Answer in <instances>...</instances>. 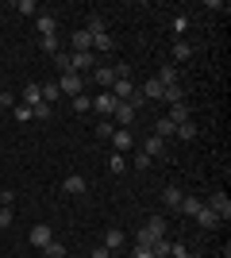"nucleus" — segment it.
<instances>
[{
    "label": "nucleus",
    "instance_id": "obj_8",
    "mask_svg": "<svg viewBox=\"0 0 231 258\" xmlns=\"http://www.w3.org/2000/svg\"><path fill=\"white\" fill-rule=\"evenodd\" d=\"M193 220H197V224H200V227H204V231H216V227H220V224H223L220 216L212 212V208H204V205H200V212H197V216H193Z\"/></svg>",
    "mask_w": 231,
    "mask_h": 258
},
{
    "label": "nucleus",
    "instance_id": "obj_6",
    "mask_svg": "<svg viewBox=\"0 0 231 258\" xmlns=\"http://www.w3.org/2000/svg\"><path fill=\"white\" fill-rule=\"evenodd\" d=\"M69 70H97V54L93 50H85V54H69Z\"/></svg>",
    "mask_w": 231,
    "mask_h": 258
},
{
    "label": "nucleus",
    "instance_id": "obj_30",
    "mask_svg": "<svg viewBox=\"0 0 231 258\" xmlns=\"http://www.w3.org/2000/svg\"><path fill=\"white\" fill-rule=\"evenodd\" d=\"M69 104H73V112H89V108H93V100H89L85 93H77V97L69 100Z\"/></svg>",
    "mask_w": 231,
    "mask_h": 258
},
{
    "label": "nucleus",
    "instance_id": "obj_35",
    "mask_svg": "<svg viewBox=\"0 0 231 258\" xmlns=\"http://www.w3.org/2000/svg\"><path fill=\"white\" fill-rule=\"evenodd\" d=\"M16 12H23V16H35L39 8H35V0H20V4H16Z\"/></svg>",
    "mask_w": 231,
    "mask_h": 258
},
{
    "label": "nucleus",
    "instance_id": "obj_36",
    "mask_svg": "<svg viewBox=\"0 0 231 258\" xmlns=\"http://www.w3.org/2000/svg\"><path fill=\"white\" fill-rule=\"evenodd\" d=\"M54 62H58V70H62V74H73V70H69V54H54Z\"/></svg>",
    "mask_w": 231,
    "mask_h": 258
},
{
    "label": "nucleus",
    "instance_id": "obj_45",
    "mask_svg": "<svg viewBox=\"0 0 231 258\" xmlns=\"http://www.w3.org/2000/svg\"><path fill=\"white\" fill-rule=\"evenodd\" d=\"M0 112H4V108H0Z\"/></svg>",
    "mask_w": 231,
    "mask_h": 258
},
{
    "label": "nucleus",
    "instance_id": "obj_32",
    "mask_svg": "<svg viewBox=\"0 0 231 258\" xmlns=\"http://www.w3.org/2000/svg\"><path fill=\"white\" fill-rule=\"evenodd\" d=\"M39 46H43L46 54H58V35H46V39H39Z\"/></svg>",
    "mask_w": 231,
    "mask_h": 258
},
{
    "label": "nucleus",
    "instance_id": "obj_2",
    "mask_svg": "<svg viewBox=\"0 0 231 258\" xmlns=\"http://www.w3.org/2000/svg\"><path fill=\"white\" fill-rule=\"evenodd\" d=\"M58 93L73 100L77 93H81V74H62V77H58Z\"/></svg>",
    "mask_w": 231,
    "mask_h": 258
},
{
    "label": "nucleus",
    "instance_id": "obj_4",
    "mask_svg": "<svg viewBox=\"0 0 231 258\" xmlns=\"http://www.w3.org/2000/svg\"><path fill=\"white\" fill-rule=\"evenodd\" d=\"M112 151H116V154L131 151V127H116V131H112Z\"/></svg>",
    "mask_w": 231,
    "mask_h": 258
},
{
    "label": "nucleus",
    "instance_id": "obj_20",
    "mask_svg": "<svg viewBox=\"0 0 231 258\" xmlns=\"http://www.w3.org/2000/svg\"><path fill=\"white\" fill-rule=\"evenodd\" d=\"M154 81H158V85H177V70H174V66H162Z\"/></svg>",
    "mask_w": 231,
    "mask_h": 258
},
{
    "label": "nucleus",
    "instance_id": "obj_29",
    "mask_svg": "<svg viewBox=\"0 0 231 258\" xmlns=\"http://www.w3.org/2000/svg\"><path fill=\"white\" fill-rule=\"evenodd\" d=\"M85 31H89V35H100V31H108V23H104V16H93Z\"/></svg>",
    "mask_w": 231,
    "mask_h": 258
},
{
    "label": "nucleus",
    "instance_id": "obj_41",
    "mask_svg": "<svg viewBox=\"0 0 231 258\" xmlns=\"http://www.w3.org/2000/svg\"><path fill=\"white\" fill-rule=\"evenodd\" d=\"M89 258H112V250L108 247H93V254H89Z\"/></svg>",
    "mask_w": 231,
    "mask_h": 258
},
{
    "label": "nucleus",
    "instance_id": "obj_23",
    "mask_svg": "<svg viewBox=\"0 0 231 258\" xmlns=\"http://www.w3.org/2000/svg\"><path fill=\"white\" fill-rule=\"evenodd\" d=\"M112 46H116V43H112V35H108V31L93 35V50H100V54H104V50H112Z\"/></svg>",
    "mask_w": 231,
    "mask_h": 258
},
{
    "label": "nucleus",
    "instance_id": "obj_18",
    "mask_svg": "<svg viewBox=\"0 0 231 258\" xmlns=\"http://www.w3.org/2000/svg\"><path fill=\"white\" fill-rule=\"evenodd\" d=\"M177 139H185V143H193L197 139V123H193V119H185V123H177V131H174Z\"/></svg>",
    "mask_w": 231,
    "mask_h": 258
},
{
    "label": "nucleus",
    "instance_id": "obj_27",
    "mask_svg": "<svg viewBox=\"0 0 231 258\" xmlns=\"http://www.w3.org/2000/svg\"><path fill=\"white\" fill-rule=\"evenodd\" d=\"M170 119H174V123H185V119H189V108L185 104H170Z\"/></svg>",
    "mask_w": 231,
    "mask_h": 258
},
{
    "label": "nucleus",
    "instance_id": "obj_17",
    "mask_svg": "<svg viewBox=\"0 0 231 258\" xmlns=\"http://www.w3.org/2000/svg\"><path fill=\"white\" fill-rule=\"evenodd\" d=\"M143 154H146V158H158V154H166V143L158 139V135H150V139L143 143Z\"/></svg>",
    "mask_w": 231,
    "mask_h": 258
},
{
    "label": "nucleus",
    "instance_id": "obj_34",
    "mask_svg": "<svg viewBox=\"0 0 231 258\" xmlns=\"http://www.w3.org/2000/svg\"><path fill=\"white\" fill-rule=\"evenodd\" d=\"M150 166H154V158H146V154H143V151L135 154V170H150Z\"/></svg>",
    "mask_w": 231,
    "mask_h": 258
},
{
    "label": "nucleus",
    "instance_id": "obj_3",
    "mask_svg": "<svg viewBox=\"0 0 231 258\" xmlns=\"http://www.w3.org/2000/svg\"><path fill=\"white\" fill-rule=\"evenodd\" d=\"M116 104H120V100L112 97L108 89H100V97H97V100H93V108H97V112H100V119H108V116H112V112H116Z\"/></svg>",
    "mask_w": 231,
    "mask_h": 258
},
{
    "label": "nucleus",
    "instance_id": "obj_33",
    "mask_svg": "<svg viewBox=\"0 0 231 258\" xmlns=\"http://www.w3.org/2000/svg\"><path fill=\"white\" fill-rule=\"evenodd\" d=\"M112 131H116V123H112V119H100V127H97L100 139H112Z\"/></svg>",
    "mask_w": 231,
    "mask_h": 258
},
{
    "label": "nucleus",
    "instance_id": "obj_42",
    "mask_svg": "<svg viewBox=\"0 0 231 258\" xmlns=\"http://www.w3.org/2000/svg\"><path fill=\"white\" fill-rule=\"evenodd\" d=\"M135 258H150V247H143V243H139V247H135Z\"/></svg>",
    "mask_w": 231,
    "mask_h": 258
},
{
    "label": "nucleus",
    "instance_id": "obj_31",
    "mask_svg": "<svg viewBox=\"0 0 231 258\" xmlns=\"http://www.w3.org/2000/svg\"><path fill=\"white\" fill-rule=\"evenodd\" d=\"M12 116L20 119V123H27V119H35V116H31V108H27V104H16V108H12Z\"/></svg>",
    "mask_w": 231,
    "mask_h": 258
},
{
    "label": "nucleus",
    "instance_id": "obj_7",
    "mask_svg": "<svg viewBox=\"0 0 231 258\" xmlns=\"http://www.w3.org/2000/svg\"><path fill=\"white\" fill-rule=\"evenodd\" d=\"M204 208H212V212L220 216V220H227V216H231V201H227L223 193H212V197H208V205H204Z\"/></svg>",
    "mask_w": 231,
    "mask_h": 258
},
{
    "label": "nucleus",
    "instance_id": "obj_15",
    "mask_svg": "<svg viewBox=\"0 0 231 258\" xmlns=\"http://www.w3.org/2000/svg\"><path fill=\"white\" fill-rule=\"evenodd\" d=\"M174 131H177V123H174V119H170V116H162V119H158V123H154V135H158V139H170V135H174Z\"/></svg>",
    "mask_w": 231,
    "mask_h": 258
},
{
    "label": "nucleus",
    "instance_id": "obj_13",
    "mask_svg": "<svg viewBox=\"0 0 231 258\" xmlns=\"http://www.w3.org/2000/svg\"><path fill=\"white\" fill-rule=\"evenodd\" d=\"M123 243H127V235H123L120 227H108V231H104V247L108 250H120Z\"/></svg>",
    "mask_w": 231,
    "mask_h": 258
},
{
    "label": "nucleus",
    "instance_id": "obj_37",
    "mask_svg": "<svg viewBox=\"0 0 231 258\" xmlns=\"http://www.w3.org/2000/svg\"><path fill=\"white\" fill-rule=\"evenodd\" d=\"M31 116H35V119H46V116H50V104H35Z\"/></svg>",
    "mask_w": 231,
    "mask_h": 258
},
{
    "label": "nucleus",
    "instance_id": "obj_28",
    "mask_svg": "<svg viewBox=\"0 0 231 258\" xmlns=\"http://www.w3.org/2000/svg\"><path fill=\"white\" fill-rule=\"evenodd\" d=\"M43 254H46V258H62V254H66V247H62L58 239H50V243L43 247Z\"/></svg>",
    "mask_w": 231,
    "mask_h": 258
},
{
    "label": "nucleus",
    "instance_id": "obj_24",
    "mask_svg": "<svg viewBox=\"0 0 231 258\" xmlns=\"http://www.w3.org/2000/svg\"><path fill=\"white\" fill-rule=\"evenodd\" d=\"M39 93H43L46 104H54V100L62 97V93H58V81H46V85H39Z\"/></svg>",
    "mask_w": 231,
    "mask_h": 258
},
{
    "label": "nucleus",
    "instance_id": "obj_26",
    "mask_svg": "<svg viewBox=\"0 0 231 258\" xmlns=\"http://www.w3.org/2000/svg\"><path fill=\"white\" fill-rule=\"evenodd\" d=\"M174 58H177V62H189V58H193V46L177 39V43H174Z\"/></svg>",
    "mask_w": 231,
    "mask_h": 258
},
{
    "label": "nucleus",
    "instance_id": "obj_1",
    "mask_svg": "<svg viewBox=\"0 0 231 258\" xmlns=\"http://www.w3.org/2000/svg\"><path fill=\"white\" fill-rule=\"evenodd\" d=\"M112 123H116V127H131V123H135V104H131V100H120V104H116Z\"/></svg>",
    "mask_w": 231,
    "mask_h": 258
},
{
    "label": "nucleus",
    "instance_id": "obj_38",
    "mask_svg": "<svg viewBox=\"0 0 231 258\" xmlns=\"http://www.w3.org/2000/svg\"><path fill=\"white\" fill-rule=\"evenodd\" d=\"M12 201H16V193H8V189H4V193H0V208H12Z\"/></svg>",
    "mask_w": 231,
    "mask_h": 258
},
{
    "label": "nucleus",
    "instance_id": "obj_9",
    "mask_svg": "<svg viewBox=\"0 0 231 258\" xmlns=\"http://www.w3.org/2000/svg\"><path fill=\"white\" fill-rule=\"evenodd\" d=\"M27 239H31V247H39V250H43L46 243L54 239V231H50L46 224H35V227H31V235H27Z\"/></svg>",
    "mask_w": 231,
    "mask_h": 258
},
{
    "label": "nucleus",
    "instance_id": "obj_40",
    "mask_svg": "<svg viewBox=\"0 0 231 258\" xmlns=\"http://www.w3.org/2000/svg\"><path fill=\"white\" fill-rule=\"evenodd\" d=\"M185 27H189V20H185V16H177V20H174V35H181Z\"/></svg>",
    "mask_w": 231,
    "mask_h": 258
},
{
    "label": "nucleus",
    "instance_id": "obj_11",
    "mask_svg": "<svg viewBox=\"0 0 231 258\" xmlns=\"http://www.w3.org/2000/svg\"><path fill=\"white\" fill-rule=\"evenodd\" d=\"M23 104H27V108L46 104V100H43V93H39V81H27V85H23Z\"/></svg>",
    "mask_w": 231,
    "mask_h": 258
},
{
    "label": "nucleus",
    "instance_id": "obj_22",
    "mask_svg": "<svg viewBox=\"0 0 231 258\" xmlns=\"http://www.w3.org/2000/svg\"><path fill=\"white\" fill-rule=\"evenodd\" d=\"M200 205H204V201H197V197H181V205H177V208H181L185 216H197Z\"/></svg>",
    "mask_w": 231,
    "mask_h": 258
},
{
    "label": "nucleus",
    "instance_id": "obj_43",
    "mask_svg": "<svg viewBox=\"0 0 231 258\" xmlns=\"http://www.w3.org/2000/svg\"><path fill=\"white\" fill-rule=\"evenodd\" d=\"M0 93H4V85H0Z\"/></svg>",
    "mask_w": 231,
    "mask_h": 258
},
{
    "label": "nucleus",
    "instance_id": "obj_5",
    "mask_svg": "<svg viewBox=\"0 0 231 258\" xmlns=\"http://www.w3.org/2000/svg\"><path fill=\"white\" fill-rule=\"evenodd\" d=\"M62 189H66L69 197H85V193H89V181L81 177V173H69L66 181H62Z\"/></svg>",
    "mask_w": 231,
    "mask_h": 258
},
{
    "label": "nucleus",
    "instance_id": "obj_39",
    "mask_svg": "<svg viewBox=\"0 0 231 258\" xmlns=\"http://www.w3.org/2000/svg\"><path fill=\"white\" fill-rule=\"evenodd\" d=\"M0 227H12V208H0Z\"/></svg>",
    "mask_w": 231,
    "mask_h": 258
},
{
    "label": "nucleus",
    "instance_id": "obj_25",
    "mask_svg": "<svg viewBox=\"0 0 231 258\" xmlns=\"http://www.w3.org/2000/svg\"><path fill=\"white\" fill-rule=\"evenodd\" d=\"M108 170H112V173H123V170H127V154H116V151H112V158H108Z\"/></svg>",
    "mask_w": 231,
    "mask_h": 258
},
{
    "label": "nucleus",
    "instance_id": "obj_19",
    "mask_svg": "<svg viewBox=\"0 0 231 258\" xmlns=\"http://www.w3.org/2000/svg\"><path fill=\"white\" fill-rule=\"evenodd\" d=\"M139 97H146V100H162V85H158V81L150 77V81H146V85L139 89Z\"/></svg>",
    "mask_w": 231,
    "mask_h": 258
},
{
    "label": "nucleus",
    "instance_id": "obj_44",
    "mask_svg": "<svg viewBox=\"0 0 231 258\" xmlns=\"http://www.w3.org/2000/svg\"><path fill=\"white\" fill-rule=\"evenodd\" d=\"M220 258H227V254H220Z\"/></svg>",
    "mask_w": 231,
    "mask_h": 258
},
{
    "label": "nucleus",
    "instance_id": "obj_16",
    "mask_svg": "<svg viewBox=\"0 0 231 258\" xmlns=\"http://www.w3.org/2000/svg\"><path fill=\"white\" fill-rule=\"evenodd\" d=\"M162 100L166 104H181V100H185V89L181 85H162Z\"/></svg>",
    "mask_w": 231,
    "mask_h": 258
},
{
    "label": "nucleus",
    "instance_id": "obj_14",
    "mask_svg": "<svg viewBox=\"0 0 231 258\" xmlns=\"http://www.w3.org/2000/svg\"><path fill=\"white\" fill-rule=\"evenodd\" d=\"M35 27H39V39H46V35H54V31H58V20H54V16H46V12H43V16L35 20Z\"/></svg>",
    "mask_w": 231,
    "mask_h": 258
},
{
    "label": "nucleus",
    "instance_id": "obj_21",
    "mask_svg": "<svg viewBox=\"0 0 231 258\" xmlns=\"http://www.w3.org/2000/svg\"><path fill=\"white\" fill-rule=\"evenodd\" d=\"M181 197H185V193L170 185V189H166V193H162V205H166V208H177V205H181Z\"/></svg>",
    "mask_w": 231,
    "mask_h": 258
},
{
    "label": "nucleus",
    "instance_id": "obj_12",
    "mask_svg": "<svg viewBox=\"0 0 231 258\" xmlns=\"http://www.w3.org/2000/svg\"><path fill=\"white\" fill-rule=\"evenodd\" d=\"M93 77H97V85H100V89H112V81H116V70H112V66H100V62H97Z\"/></svg>",
    "mask_w": 231,
    "mask_h": 258
},
{
    "label": "nucleus",
    "instance_id": "obj_10",
    "mask_svg": "<svg viewBox=\"0 0 231 258\" xmlns=\"http://www.w3.org/2000/svg\"><path fill=\"white\" fill-rule=\"evenodd\" d=\"M69 46H73V54L93 50V35H89V31H73V35H69Z\"/></svg>",
    "mask_w": 231,
    "mask_h": 258
}]
</instances>
